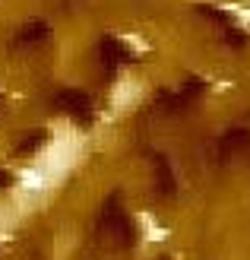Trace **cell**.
Returning a JSON list of instances; mask_svg holds the SVG:
<instances>
[{
    "instance_id": "6da1fadb",
    "label": "cell",
    "mask_w": 250,
    "mask_h": 260,
    "mask_svg": "<svg viewBox=\"0 0 250 260\" xmlns=\"http://www.w3.org/2000/svg\"><path fill=\"white\" fill-rule=\"evenodd\" d=\"M80 155H83V137H80V130H76V127H60V130H54V137L48 140V146L38 152L35 162L42 165L48 175H54L60 181L76 162H80Z\"/></svg>"
},
{
    "instance_id": "7a4b0ae2",
    "label": "cell",
    "mask_w": 250,
    "mask_h": 260,
    "mask_svg": "<svg viewBox=\"0 0 250 260\" xmlns=\"http://www.w3.org/2000/svg\"><path fill=\"white\" fill-rule=\"evenodd\" d=\"M16 181H19V190L25 193V197H42V193H48L51 187L57 184V178L54 175H48L42 165H25L16 172Z\"/></svg>"
},
{
    "instance_id": "3957f363",
    "label": "cell",
    "mask_w": 250,
    "mask_h": 260,
    "mask_svg": "<svg viewBox=\"0 0 250 260\" xmlns=\"http://www.w3.org/2000/svg\"><path fill=\"white\" fill-rule=\"evenodd\" d=\"M142 99V83L133 76H121L111 89V114H127Z\"/></svg>"
},
{
    "instance_id": "277c9868",
    "label": "cell",
    "mask_w": 250,
    "mask_h": 260,
    "mask_svg": "<svg viewBox=\"0 0 250 260\" xmlns=\"http://www.w3.org/2000/svg\"><path fill=\"white\" fill-rule=\"evenodd\" d=\"M136 219H139V225H142V238H146L149 244H162V241L168 238V229H165L152 213H139Z\"/></svg>"
},
{
    "instance_id": "5b68a950",
    "label": "cell",
    "mask_w": 250,
    "mask_h": 260,
    "mask_svg": "<svg viewBox=\"0 0 250 260\" xmlns=\"http://www.w3.org/2000/svg\"><path fill=\"white\" fill-rule=\"evenodd\" d=\"M225 10L234 13V19H238L244 29L250 32V7H244V4H225Z\"/></svg>"
},
{
    "instance_id": "8992f818",
    "label": "cell",
    "mask_w": 250,
    "mask_h": 260,
    "mask_svg": "<svg viewBox=\"0 0 250 260\" xmlns=\"http://www.w3.org/2000/svg\"><path fill=\"white\" fill-rule=\"evenodd\" d=\"M124 42H127L130 48H133L136 54H146V51H149V42H146L142 35H136V32H127V35H124Z\"/></svg>"
},
{
    "instance_id": "52a82bcc",
    "label": "cell",
    "mask_w": 250,
    "mask_h": 260,
    "mask_svg": "<svg viewBox=\"0 0 250 260\" xmlns=\"http://www.w3.org/2000/svg\"><path fill=\"white\" fill-rule=\"evenodd\" d=\"M10 229H13V222H10V216L4 213V206H0V238H10Z\"/></svg>"
}]
</instances>
